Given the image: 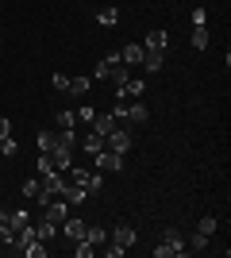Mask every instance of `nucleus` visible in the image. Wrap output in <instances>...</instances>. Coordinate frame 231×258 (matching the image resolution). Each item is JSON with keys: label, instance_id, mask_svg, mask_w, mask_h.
Wrapping results in <instances>:
<instances>
[{"label": "nucleus", "instance_id": "1", "mask_svg": "<svg viewBox=\"0 0 231 258\" xmlns=\"http://www.w3.org/2000/svg\"><path fill=\"white\" fill-rule=\"evenodd\" d=\"M185 235L177 231V227H166L162 235H158V247H154V258H177V254H185Z\"/></svg>", "mask_w": 231, "mask_h": 258}, {"label": "nucleus", "instance_id": "2", "mask_svg": "<svg viewBox=\"0 0 231 258\" xmlns=\"http://www.w3.org/2000/svg\"><path fill=\"white\" fill-rule=\"evenodd\" d=\"M69 170V151H39V177L43 173H66Z\"/></svg>", "mask_w": 231, "mask_h": 258}, {"label": "nucleus", "instance_id": "3", "mask_svg": "<svg viewBox=\"0 0 231 258\" xmlns=\"http://www.w3.org/2000/svg\"><path fill=\"white\" fill-rule=\"evenodd\" d=\"M66 193V181H62V173H43L39 177V205H46V201H54V197H62Z\"/></svg>", "mask_w": 231, "mask_h": 258}, {"label": "nucleus", "instance_id": "4", "mask_svg": "<svg viewBox=\"0 0 231 258\" xmlns=\"http://www.w3.org/2000/svg\"><path fill=\"white\" fill-rule=\"evenodd\" d=\"M93 158H97V170H100V173H116V170H123V154H120V151H108V147H104V151H97Z\"/></svg>", "mask_w": 231, "mask_h": 258}, {"label": "nucleus", "instance_id": "5", "mask_svg": "<svg viewBox=\"0 0 231 258\" xmlns=\"http://www.w3.org/2000/svg\"><path fill=\"white\" fill-rule=\"evenodd\" d=\"M143 93H146V81H143V77H127V81L116 89V100H139Z\"/></svg>", "mask_w": 231, "mask_h": 258}, {"label": "nucleus", "instance_id": "6", "mask_svg": "<svg viewBox=\"0 0 231 258\" xmlns=\"http://www.w3.org/2000/svg\"><path fill=\"white\" fill-rule=\"evenodd\" d=\"M108 243H116V247H120L123 254H127V250L135 247V227H131V224H120V227H112Z\"/></svg>", "mask_w": 231, "mask_h": 258}, {"label": "nucleus", "instance_id": "7", "mask_svg": "<svg viewBox=\"0 0 231 258\" xmlns=\"http://www.w3.org/2000/svg\"><path fill=\"white\" fill-rule=\"evenodd\" d=\"M104 147H108V151H120V154H127V151H131V135H127L123 127H112L108 135H104Z\"/></svg>", "mask_w": 231, "mask_h": 258}, {"label": "nucleus", "instance_id": "8", "mask_svg": "<svg viewBox=\"0 0 231 258\" xmlns=\"http://www.w3.org/2000/svg\"><path fill=\"white\" fill-rule=\"evenodd\" d=\"M43 216L50 220V224H62L69 216V205H66V197H54V201H46L43 205Z\"/></svg>", "mask_w": 231, "mask_h": 258}, {"label": "nucleus", "instance_id": "9", "mask_svg": "<svg viewBox=\"0 0 231 258\" xmlns=\"http://www.w3.org/2000/svg\"><path fill=\"white\" fill-rule=\"evenodd\" d=\"M143 43H127V46H123V50H120V62L123 66H127V70H131V66H143Z\"/></svg>", "mask_w": 231, "mask_h": 258}, {"label": "nucleus", "instance_id": "10", "mask_svg": "<svg viewBox=\"0 0 231 258\" xmlns=\"http://www.w3.org/2000/svg\"><path fill=\"white\" fill-rule=\"evenodd\" d=\"M58 227L66 231V239H69V243H77V239L85 235V224H81L77 216H66V220H62V224H58Z\"/></svg>", "mask_w": 231, "mask_h": 258}, {"label": "nucleus", "instance_id": "11", "mask_svg": "<svg viewBox=\"0 0 231 258\" xmlns=\"http://www.w3.org/2000/svg\"><path fill=\"white\" fill-rule=\"evenodd\" d=\"M120 62V50L116 54H108V58H104V62H97L93 66V81H108V74H112V66Z\"/></svg>", "mask_w": 231, "mask_h": 258}, {"label": "nucleus", "instance_id": "12", "mask_svg": "<svg viewBox=\"0 0 231 258\" xmlns=\"http://www.w3.org/2000/svg\"><path fill=\"white\" fill-rule=\"evenodd\" d=\"M166 46H170V35H166V31H150V35H146V43H143V50H162L166 54Z\"/></svg>", "mask_w": 231, "mask_h": 258}, {"label": "nucleus", "instance_id": "13", "mask_svg": "<svg viewBox=\"0 0 231 258\" xmlns=\"http://www.w3.org/2000/svg\"><path fill=\"white\" fill-rule=\"evenodd\" d=\"M112 127H116V119H112V112H97V116H93V131H97V135H108Z\"/></svg>", "mask_w": 231, "mask_h": 258}, {"label": "nucleus", "instance_id": "14", "mask_svg": "<svg viewBox=\"0 0 231 258\" xmlns=\"http://www.w3.org/2000/svg\"><path fill=\"white\" fill-rule=\"evenodd\" d=\"M162 62H166L162 50H146V54H143V70H146V74H158V70H162Z\"/></svg>", "mask_w": 231, "mask_h": 258}, {"label": "nucleus", "instance_id": "15", "mask_svg": "<svg viewBox=\"0 0 231 258\" xmlns=\"http://www.w3.org/2000/svg\"><path fill=\"white\" fill-rule=\"evenodd\" d=\"M127 119H131V123H146V119H150L146 104H139V100H127Z\"/></svg>", "mask_w": 231, "mask_h": 258}, {"label": "nucleus", "instance_id": "16", "mask_svg": "<svg viewBox=\"0 0 231 258\" xmlns=\"http://www.w3.org/2000/svg\"><path fill=\"white\" fill-rule=\"evenodd\" d=\"M62 197H66V205L69 208H77V205H85V189H81V185H66V193H62Z\"/></svg>", "mask_w": 231, "mask_h": 258}, {"label": "nucleus", "instance_id": "17", "mask_svg": "<svg viewBox=\"0 0 231 258\" xmlns=\"http://www.w3.org/2000/svg\"><path fill=\"white\" fill-rule=\"evenodd\" d=\"M85 243H93V247H104V243H108V231H104V227H85Z\"/></svg>", "mask_w": 231, "mask_h": 258}, {"label": "nucleus", "instance_id": "18", "mask_svg": "<svg viewBox=\"0 0 231 258\" xmlns=\"http://www.w3.org/2000/svg\"><path fill=\"white\" fill-rule=\"evenodd\" d=\"M89 89H93V77H69V93L73 97H85Z\"/></svg>", "mask_w": 231, "mask_h": 258}, {"label": "nucleus", "instance_id": "19", "mask_svg": "<svg viewBox=\"0 0 231 258\" xmlns=\"http://www.w3.org/2000/svg\"><path fill=\"white\" fill-rule=\"evenodd\" d=\"M35 143H39V151H54V147H58V131H39Z\"/></svg>", "mask_w": 231, "mask_h": 258}, {"label": "nucleus", "instance_id": "20", "mask_svg": "<svg viewBox=\"0 0 231 258\" xmlns=\"http://www.w3.org/2000/svg\"><path fill=\"white\" fill-rule=\"evenodd\" d=\"M12 239H16V227H12V220H8V212H0V243L8 247Z\"/></svg>", "mask_w": 231, "mask_h": 258}, {"label": "nucleus", "instance_id": "21", "mask_svg": "<svg viewBox=\"0 0 231 258\" xmlns=\"http://www.w3.org/2000/svg\"><path fill=\"white\" fill-rule=\"evenodd\" d=\"M127 77H131V70H127V66H123V62H116V66H112V74H108V81H112V85H116V89H120L123 81H127Z\"/></svg>", "mask_w": 231, "mask_h": 258}, {"label": "nucleus", "instance_id": "22", "mask_svg": "<svg viewBox=\"0 0 231 258\" xmlns=\"http://www.w3.org/2000/svg\"><path fill=\"white\" fill-rule=\"evenodd\" d=\"M73 147H77L73 127H62V131H58V151H73Z\"/></svg>", "mask_w": 231, "mask_h": 258}, {"label": "nucleus", "instance_id": "23", "mask_svg": "<svg viewBox=\"0 0 231 258\" xmlns=\"http://www.w3.org/2000/svg\"><path fill=\"white\" fill-rule=\"evenodd\" d=\"M54 231H58V224H50L46 216H39V224H35V235H39V239H43V243H46V239L54 235Z\"/></svg>", "mask_w": 231, "mask_h": 258}, {"label": "nucleus", "instance_id": "24", "mask_svg": "<svg viewBox=\"0 0 231 258\" xmlns=\"http://www.w3.org/2000/svg\"><path fill=\"white\" fill-rule=\"evenodd\" d=\"M8 220H12V227L20 231V227H27V224H31V212H27V208H16V212H8Z\"/></svg>", "mask_w": 231, "mask_h": 258}, {"label": "nucleus", "instance_id": "25", "mask_svg": "<svg viewBox=\"0 0 231 258\" xmlns=\"http://www.w3.org/2000/svg\"><path fill=\"white\" fill-rule=\"evenodd\" d=\"M97 20L104 23V27H112V23L120 20V8H116V4H108V8H100V12H97Z\"/></svg>", "mask_w": 231, "mask_h": 258}, {"label": "nucleus", "instance_id": "26", "mask_svg": "<svg viewBox=\"0 0 231 258\" xmlns=\"http://www.w3.org/2000/svg\"><path fill=\"white\" fill-rule=\"evenodd\" d=\"M193 50H208V27H193Z\"/></svg>", "mask_w": 231, "mask_h": 258}, {"label": "nucleus", "instance_id": "27", "mask_svg": "<svg viewBox=\"0 0 231 258\" xmlns=\"http://www.w3.org/2000/svg\"><path fill=\"white\" fill-rule=\"evenodd\" d=\"M81 147H85L89 154H97V151H104V135H97V131H93V135H85V143H81Z\"/></svg>", "mask_w": 231, "mask_h": 258}, {"label": "nucleus", "instance_id": "28", "mask_svg": "<svg viewBox=\"0 0 231 258\" xmlns=\"http://www.w3.org/2000/svg\"><path fill=\"white\" fill-rule=\"evenodd\" d=\"M23 201H35V197H39V177H31V181H23Z\"/></svg>", "mask_w": 231, "mask_h": 258}, {"label": "nucleus", "instance_id": "29", "mask_svg": "<svg viewBox=\"0 0 231 258\" xmlns=\"http://www.w3.org/2000/svg\"><path fill=\"white\" fill-rule=\"evenodd\" d=\"M100 185H104L100 170H97V173H89V185H85V193H89V197H93V193H100Z\"/></svg>", "mask_w": 231, "mask_h": 258}, {"label": "nucleus", "instance_id": "30", "mask_svg": "<svg viewBox=\"0 0 231 258\" xmlns=\"http://www.w3.org/2000/svg\"><path fill=\"white\" fill-rule=\"evenodd\" d=\"M208 239H212V235L197 231V235H193V243H185V247H193V250H208Z\"/></svg>", "mask_w": 231, "mask_h": 258}, {"label": "nucleus", "instance_id": "31", "mask_svg": "<svg viewBox=\"0 0 231 258\" xmlns=\"http://www.w3.org/2000/svg\"><path fill=\"white\" fill-rule=\"evenodd\" d=\"M69 185H81V189H85L89 185V170H69Z\"/></svg>", "mask_w": 231, "mask_h": 258}, {"label": "nucleus", "instance_id": "32", "mask_svg": "<svg viewBox=\"0 0 231 258\" xmlns=\"http://www.w3.org/2000/svg\"><path fill=\"white\" fill-rule=\"evenodd\" d=\"M197 231H204V235H212V231H216V216H200Z\"/></svg>", "mask_w": 231, "mask_h": 258}, {"label": "nucleus", "instance_id": "33", "mask_svg": "<svg viewBox=\"0 0 231 258\" xmlns=\"http://www.w3.org/2000/svg\"><path fill=\"white\" fill-rule=\"evenodd\" d=\"M54 123H58V127H73V123H77V112H58Z\"/></svg>", "mask_w": 231, "mask_h": 258}, {"label": "nucleus", "instance_id": "34", "mask_svg": "<svg viewBox=\"0 0 231 258\" xmlns=\"http://www.w3.org/2000/svg\"><path fill=\"white\" fill-rule=\"evenodd\" d=\"M50 85H54L58 93H66V89H69V74H54V77H50Z\"/></svg>", "mask_w": 231, "mask_h": 258}, {"label": "nucleus", "instance_id": "35", "mask_svg": "<svg viewBox=\"0 0 231 258\" xmlns=\"http://www.w3.org/2000/svg\"><path fill=\"white\" fill-rule=\"evenodd\" d=\"M112 119H127V100H116V104H112Z\"/></svg>", "mask_w": 231, "mask_h": 258}, {"label": "nucleus", "instance_id": "36", "mask_svg": "<svg viewBox=\"0 0 231 258\" xmlns=\"http://www.w3.org/2000/svg\"><path fill=\"white\" fill-rule=\"evenodd\" d=\"M93 116H97V108H89V104H81V108H77V119H85V123H93Z\"/></svg>", "mask_w": 231, "mask_h": 258}, {"label": "nucleus", "instance_id": "37", "mask_svg": "<svg viewBox=\"0 0 231 258\" xmlns=\"http://www.w3.org/2000/svg\"><path fill=\"white\" fill-rule=\"evenodd\" d=\"M204 20H208V12H204V8H193V27H204Z\"/></svg>", "mask_w": 231, "mask_h": 258}, {"label": "nucleus", "instance_id": "38", "mask_svg": "<svg viewBox=\"0 0 231 258\" xmlns=\"http://www.w3.org/2000/svg\"><path fill=\"white\" fill-rule=\"evenodd\" d=\"M8 135H12V123H8V119H0V139H8Z\"/></svg>", "mask_w": 231, "mask_h": 258}, {"label": "nucleus", "instance_id": "39", "mask_svg": "<svg viewBox=\"0 0 231 258\" xmlns=\"http://www.w3.org/2000/svg\"><path fill=\"white\" fill-rule=\"evenodd\" d=\"M0 254H4V243H0Z\"/></svg>", "mask_w": 231, "mask_h": 258}]
</instances>
